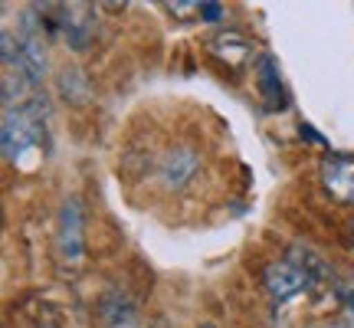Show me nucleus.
<instances>
[{"mask_svg": "<svg viewBox=\"0 0 354 328\" xmlns=\"http://www.w3.org/2000/svg\"><path fill=\"white\" fill-rule=\"evenodd\" d=\"M256 79H259V92H263V99L269 109H276V105L286 102V95H282V79H279V66L269 53L256 60Z\"/></svg>", "mask_w": 354, "mask_h": 328, "instance_id": "nucleus-9", "label": "nucleus"}, {"mask_svg": "<svg viewBox=\"0 0 354 328\" xmlns=\"http://www.w3.org/2000/svg\"><path fill=\"white\" fill-rule=\"evenodd\" d=\"M210 50L223 60V63H243L246 56H250V43L243 37H236V33H220L216 39H210Z\"/></svg>", "mask_w": 354, "mask_h": 328, "instance_id": "nucleus-11", "label": "nucleus"}, {"mask_svg": "<svg viewBox=\"0 0 354 328\" xmlns=\"http://www.w3.org/2000/svg\"><path fill=\"white\" fill-rule=\"evenodd\" d=\"M46 122H50V102L43 92H30L26 102L3 112L0 128V148L3 158L17 167H33L46 148Z\"/></svg>", "mask_w": 354, "mask_h": 328, "instance_id": "nucleus-1", "label": "nucleus"}, {"mask_svg": "<svg viewBox=\"0 0 354 328\" xmlns=\"http://www.w3.org/2000/svg\"><path fill=\"white\" fill-rule=\"evenodd\" d=\"M0 60H3L7 69L20 66V39H13L10 30H3V33H0Z\"/></svg>", "mask_w": 354, "mask_h": 328, "instance_id": "nucleus-12", "label": "nucleus"}, {"mask_svg": "<svg viewBox=\"0 0 354 328\" xmlns=\"http://www.w3.org/2000/svg\"><path fill=\"white\" fill-rule=\"evenodd\" d=\"M59 95H63L69 105H86L92 99V86H88V79L82 69L76 66H66L63 73H59Z\"/></svg>", "mask_w": 354, "mask_h": 328, "instance_id": "nucleus-10", "label": "nucleus"}, {"mask_svg": "<svg viewBox=\"0 0 354 328\" xmlns=\"http://www.w3.org/2000/svg\"><path fill=\"white\" fill-rule=\"evenodd\" d=\"M26 86H30V82H26L24 73H17V79H13V76L3 79V109H7V112H10V109H17V105H13V99H20V95L26 92Z\"/></svg>", "mask_w": 354, "mask_h": 328, "instance_id": "nucleus-13", "label": "nucleus"}, {"mask_svg": "<svg viewBox=\"0 0 354 328\" xmlns=\"http://www.w3.org/2000/svg\"><path fill=\"white\" fill-rule=\"evenodd\" d=\"M322 184L338 203H354V158L328 154L322 161Z\"/></svg>", "mask_w": 354, "mask_h": 328, "instance_id": "nucleus-6", "label": "nucleus"}, {"mask_svg": "<svg viewBox=\"0 0 354 328\" xmlns=\"http://www.w3.org/2000/svg\"><path fill=\"white\" fill-rule=\"evenodd\" d=\"M102 322L109 328H138V309L128 302L125 295H118V292H109L105 299H102Z\"/></svg>", "mask_w": 354, "mask_h": 328, "instance_id": "nucleus-8", "label": "nucleus"}, {"mask_svg": "<svg viewBox=\"0 0 354 328\" xmlns=\"http://www.w3.org/2000/svg\"><path fill=\"white\" fill-rule=\"evenodd\" d=\"M263 282H266V289H269V295H272L276 302H289V299H295L299 292H305L308 286H312L308 273H305L302 266H295L292 259H279V263L266 266Z\"/></svg>", "mask_w": 354, "mask_h": 328, "instance_id": "nucleus-3", "label": "nucleus"}, {"mask_svg": "<svg viewBox=\"0 0 354 328\" xmlns=\"http://www.w3.org/2000/svg\"><path fill=\"white\" fill-rule=\"evenodd\" d=\"M59 24L73 50H86L95 37V7L92 3H59Z\"/></svg>", "mask_w": 354, "mask_h": 328, "instance_id": "nucleus-5", "label": "nucleus"}, {"mask_svg": "<svg viewBox=\"0 0 354 328\" xmlns=\"http://www.w3.org/2000/svg\"><path fill=\"white\" fill-rule=\"evenodd\" d=\"M17 39H20V66H17V73H24L26 82L37 86V82H43V76H46V50H43V39H39V33H33V30H24Z\"/></svg>", "mask_w": 354, "mask_h": 328, "instance_id": "nucleus-7", "label": "nucleus"}, {"mask_svg": "<svg viewBox=\"0 0 354 328\" xmlns=\"http://www.w3.org/2000/svg\"><path fill=\"white\" fill-rule=\"evenodd\" d=\"M197 13H201V20L214 24V20H220V17H223V3H216V0H207V3H201V7H197Z\"/></svg>", "mask_w": 354, "mask_h": 328, "instance_id": "nucleus-14", "label": "nucleus"}, {"mask_svg": "<svg viewBox=\"0 0 354 328\" xmlns=\"http://www.w3.org/2000/svg\"><path fill=\"white\" fill-rule=\"evenodd\" d=\"M201 328H216V325H201Z\"/></svg>", "mask_w": 354, "mask_h": 328, "instance_id": "nucleus-16", "label": "nucleus"}, {"mask_svg": "<svg viewBox=\"0 0 354 328\" xmlns=\"http://www.w3.org/2000/svg\"><path fill=\"white\" fill-rule=\"evenodd\" d=\"M82 243H86V210L79 197H69L59 210V250L66 259L76 263L82 256Z\"/></svg>", "mask_w": 354, "mask_h": 328, "instance_id": "nucleus-4", "label": "nucleus"}, {"mask_svg": "<svg viewBox=\"0 0 354 328\" xmlns=\"http://www.w3.org/2000/svg\"><path fill=\"white\" fill-rule=\"evenodd\" d=\"M305 328H315V325H305Z\"/></svg>", "mask_w": 354, "mask_h": 328, "instance_id": "nucleus-17", "label": "nucleus"}, {"mask_svg": "<svg viewBox=\"0 0 354 328\" xmlns=\"http://www.w3.org/2000/svg\"><path fill=\"white\" fill-rule=\"evenodd\" d=\"M201 164H203V158L197 148H190V145H174V148L161 158V164H158V174H161L165 190H184L190 181L197 177Z\"/></svg>", "mask_w": 354, "mask_h": 328, "instance_id": "nucleus-2", "label": "nucleus"}, {"mask_svg": "<svg viewBox=\"0 0 354 328\" xmlns=\"http://www.w3.org/2000/svg\"><path fill=\"white\" fill-rule=\"evenodd\" d=\"M299 135H302L305 141H312V145H322V148H328V141H325V135H322V131H315V128L312 125H299Z\"/></svg>", "mask_w": 354, "mask_h": 328, "instance_id": "nucleus-15", "label": "nucleus"}]
</instances>
